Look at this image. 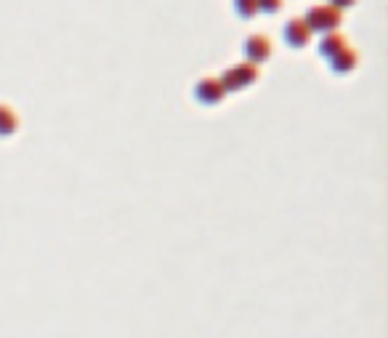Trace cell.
I'll return each mask as SVG.
<instances>
[{
	"label": "cell",
	"instance_id": "1",
	"mask_svg": "<svg viewBox=\"0 0 388 338\" xmlns=\"http://www.w3.org/2000/svg\"><path fill=\"white\" fill-rule=\"evenodd\" d=\"M304 21L311 32H322V35H327V32H336L338 27H340L343 11L333 9L330 3H327V6H311V9L306 11Z\"/></svg>",
	"mask_w": 388,
	"mask_h": 338
},
{
	"label": "cell",
	"instance_id": "2",
	"mask_svg": "<svg viewBox=\"0 0 388 338\" xmlns=\"http://www.w3.org/2000/svg\"><path fill=\"white\" fill-rule=\"evenodd\" d=\"M258 77L255 72V67L253 64H237V67H231L229 72L223 75V88H229V91H237V88H245V85H250L253 80Z\"/></svg>",
	"mask_w": 388,
	"mask_h": 338
},
{
	"label": "cell",
	"instance_id": "3",
	"mask_svg": "<svg viewBox=\"0 0 388 338\" xmlns=\"http://www.w3.org/2000/svg\"><path fill=\"white\" fill-rule=\"evenodd\" d=\"M309 38H311V30L306 27L304 16H298V19H290L287 24H284V40H287V45H293V48H301V45H306V43H309Z\"/></svg>",
	"mask_w": 388,
	"mask_h": 338
},
{
	"label": "cell",
	"instance_id": "4",
	"mask_svg": "<svg viewBox=\"0 0 388 338\" xmlns=\"http://www.w3.org/2000/svg\"><path fill=\"white\" fill-rule=\"evenodd\" d=\"M245 53L250 62H263L272 56V40L266 35H250L248 43H245Z\"/></svg>",
	"mask_w": 388,
	"mask_h": 338
},
{
	"label": "cell",
	"instance_id": "5",
	"mask_svg": "<svg viewBox=\"0 0 388 338\" xmlns=\"http://www.w3.org/2000/svg\"><path fill=\"white\" fill-rule=\"evenodd\" d=\"M223 83L221 80H216V77H205V80H199L197 85V99L199 102H205V104H216V102H221L223 99Z\"/></svg>",
	"mask_w": 388,
	"mask_h": 338
},
{
	"label": "cell",
	"instance_id": "6",
	"mask_svg": "<svg viewBox=\"0 0 388 338\" xmlns=\"http://www.w3.org/2000/svg\"><path fill=\"white\" fill-rule=\"evenodd\" d=\"M330 67H333V72H338V75H346V72H351L354 67H357V51H351V48H343L340 53H336L333 59H330Z\"/></svg>",
	"mask_w": 388,
	"mask_h": 338
},
{
	"label": "cell",
	"instance_id": "7",
	"mask_svg": "<svg viewBox=\"0 0 388 338\" xmlns=\"http://www.w3.org/2000/svg\"><path fill=\"white\" fill-rule=\"evenodd\" d=\"M346 48V40H343V35H338V32H327L325 38H322V45H319V51L325 59H333L336 53H340Z\"/></svg>",
	"mask_w": 388,
	"mask_h": 338
},
{
	"label": "cell",
	"instance_id": "8",
	"mask_svg": "<svg viewBox=\"0 0 388 338\" xmlns=\"http://www.w3.org/2000/svg\"><path fill=\"white\" fill-rule=\"evenodd\" d=\"M16 128V115L11 112L9 107H0V136H9Z\"/></svg>",
	"mask_w": 388,
	"mask_h": 338
},
{
	"label": "cell",
	"instance_id": "9",
	"mask_svg": "<svg viewBox=\"0 0 388 338\" xmlns=\"http://www.w3.org/2000/svg\"><path fill=\"white\" fill-rule=\"evenodd\" d=\"M234 11L242 19H253L258 13V6H255V0H234Z\"/></svg>",
	"mask_w": 388,
	"mask_h": 338
},
{
	"label": "cell",
	"instance_id": "10",
	"mask_svg": "<svg viewBox=\"0 0 388 338\" xmlns=\"http://www.w3.org/2000/svg\"><path fill=\"white\" fill-rule=\"evenodd\" d=\"M284 0H255V6H258V11L261 13H277V11L282 9Z\"/></svg>",
	"mask_w": 388,
	"mask_h": 338
},
{
	"label": "cell",
	"instance_id": "11",
	"mask_svg": "<svg viewBox=\"0 0 388 338\" xmlns=\"http://www.w3.org/2000/svg\"><path fill=\"white\" fill-rule=\"evenodd\" d=\"M357 0H330V6L333 9H338V11H346V9H351Z\"/></svg>",
	"mask_w": 388,
	"mask_h": 338
}]
</instances>
